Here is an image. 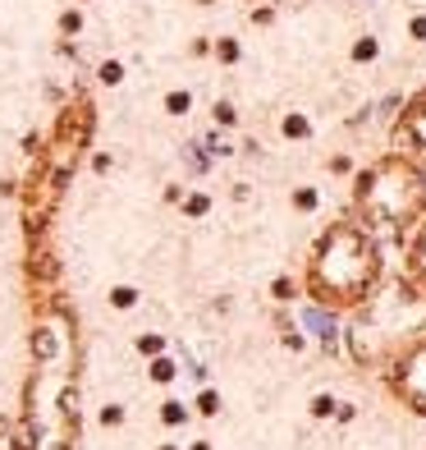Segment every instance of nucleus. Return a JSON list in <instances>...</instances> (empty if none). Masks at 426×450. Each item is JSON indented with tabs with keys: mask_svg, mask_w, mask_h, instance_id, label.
<instances>
[{
	"mask_svg": "<svg viewBox=\"0 0 426 450\" xmlns=\"http://www.w3.org/2000/svg\"><path fill=\"white\" fill-rule=\"evenodd\" d=\"M170 377H174V363H170V358H156L152 363V382H170Z\"/></svg>",
	"mask_w": 426,
	"mask_h": 450,
	"instance_id": "ddd939ff",
	"label": "nucleus"
},
{
	"mask_svg": "<svg viewBox=\"0 0 426 450\" xmlns=\"http://www.w3.org/2000/svg\"><path fill=\"white\" fill-rule=\"evenodd\" d=\"M395 138H399V147H403V156H412L417 166H426V92H417L408 106H403Z\"/></svg>",
	"mask_w": 426,
	"mask_h": 450,
	"instance_id": "20e7f679",
	"label": "nucleus"
},
{
	"mask_svg": "<svg viewBox=\"0 0 426 450\" xmlns=\"http://www.w3.org/2000/svg\"><path fill=\"white\" fill-rule=\"evenodd\" d=\"M110 303H115V308H133L137 290H133V285H115V290H110Z\"/></svg>",
	"mask_w": 426,
	"mask_h": 450,
	"instance_id": "9b49d317",
	"label": "nucleus"
},
{
	"mask_svg": "<svg viewBox=\"0 0 426 450\" xmlns=\"http://www.w3.org/2000/svg\"><path fill=\"white\" fill-rule=\"evenodd\" d=\"M202 5H211V0H202Z\"/></svg>",
	"mask_w": 426,
	"mask_h": 450,
	"instance_id": "aec40b11",
	"label": "nucleus"
},
{
	"mask_svg": "<svg viewBox=\"0 0 426 450\" xmlns=\"http://www.w3.org/2000/svg\"><path fill=\"white\" fill-rule=\"evenodd\" d=\"M408 32H412V42H426V14H412L408 18Z\"/></svg>",
	"mask_w": 426,
	"mask_h": 450,
	"instance_id": "4468645a",
	"label": "nucleus"
},
{
	"mask_svg": "<svg viewBox=\"0 0 426 450\" xmlns=\"http://www.w3.org/2000/svg\"><path fill=\"white\" fill-rule=\"evenodd\" d=\"M239 115H234V106L229 101H215V125H234Z\"/></svg>",
	"mask_w": 426,
	"mask_h": 450,
	"instance_id": "2eb2a0df",
	"label": "nucleus"
},
{
	"mask_svg": "<svg viewBox=\"0 0 426 450\" xmlns=\"http://www.w3.org/2000/svg\"><path fill=\"white\" fill-rule=\"evenodd\" d=\"M215 60L234 64V60H239V42H234V37H220V42H215Z\"/></svg>",
	"mask_w": 426,
	"mask_h": 450,
	"instance_id": "f8f14e48",
	"label": "nucleus"
},
{
	"mask_svg": "<svg viewBox=\"0 0 426 450\" xmlns=\"http://www.w3.org/2000/svg\"><path fill=\"white\" fill-rule=\"evenodd\" d=\"M293 207L312 212V207H317V193H312V188H298V193H293Z\"/></svg>",
	"mask_w": 426,
	"mask_h": 450,
	"instance_id": "f3484780",
	"label": "nucleus"
},
{
	"mask_svg": "<svg viewBox=\"0 0 426 450\" xmlns=\"http://www.w3.org/2000/svg\"><path fill=\"white\" fill-rule=\"evenodd\" d=\"M96 78H101L106 88H115V83H124V64H120V60H101V69H96Z\"/></svg>",
	"mask_w": 426,
	"mask_h": 450,
	"instance_id": "1a4fd4ad",
	"label": "nucleus"
},
{
	"mask_svg": "<svg viewBox=\"0 0 426 450\" xmlns=\"http://www.w3.org/2000/svg\"><path fill=\"white\" fill-rule=\"evenodd\" d=\"M390 386L412 414H426V336L399 349L395 373H390Z\"/></svg>",
	"mask_w": 426,
	"mask_h": 450,
	"instance_id": "7ed1b4c3",
	"label": "nucleus"
},
{
	"mask_svg": "<svg viewBox=\"0 0 426 450\" xmlns=\"http://www.w3.org/2000/svg\"><path fill=\"white\" fill-rule=\"evenodd\" d=\"M188 110H193V97L188 92H179V88L165 92V115H188Z\"/></svg>",
	"mask_w": 426,
	"mask_h": 450,
	"instance_id": "6e6552de",
	"label": "nucleus"
},
{
	"mask_svg": "<svg viewBox=\"0 0 426 450\" xmlns=\"http://www.w3.org/2000/svg\"><path fill=\"white\" fill-rule=\"evenodd\" d=\"M381 285V249L362 221H335L307 258V295L330 312L362 308Z\"/></svg>",
	"mask_w": 426,
	"mask_h": 450,
	"instance_id": "f257e3e1",
	"label": "nucleus"
},
{
	"mask_svg": "<svg viewBox=\"0 0 426 450\" xmlns=\"http://www.w3.org/2000/svg\"><path fill=\"white\" fill-rule=\"evenodd\" d=\"M353 207L367 225H385V230H417L426 216V175L422 166L403 152L381 156L376 166H367L353 184Z\"/></svg>",
	"mask_w": 426,
	"mask_h": 450,
	"instance_id": "f03ea898",
	"label": "nucleus"
},
{
	"mask_svg": "<svg viewBox=\"0 0 426 450\" xmlns=\"http://www.w3.org/2000/svg\"><path fill=\"white\" fill-rule=\"evenodd\" d=\"M207 212H211L207 193H183V216H207Z\"/></svg>",
	"mask_w": 426,
	"mask_h": 450,
	"instance_id": "0eeeda50",
	"label": "nucleus"
},
{
	"mask_svg": "<svg viewBox=\"0 0 426 450\" xmlns=\"http://www.w3.org/2000/svg\"><path fill=\"white\" fill-rule=\"evenodd\" d=\"M137 349H142V354H161V336H142Z\"/></svg>",
	"mask_w": 426,
	"mask_h": 450,
	"instance_id": "6ab92c4d",
	"label": "nucleus"
},
{
	"mask_svg": "<svg viewBox=\"0 0 426 450\" xmlns=\"http://www.w3.org/2000/svg\"><path fill=\"white\" fill-rule=\"evenodd\" d=\"M78 28H83L78 10H64V14H60V32H78Z\"/></svg>",
	"mask_w": 426,
	"mask_h": 450,
	"instance_id": "dca6fc26",
	"label": "nucleus"
},
{
	"mask_svg": "<svg viewBox=\"0 0 426 450\" xmlns=\"http://www.w3.org/2000/svg\"><path fill=\"white\" fill-rule=\"evenodd\" d=\"M376 51H381V47H376V37H358V42H353V60L367 64V60H376Z\"/></svg>",
	"mask_w": 426,
	"mask_h": 450,
	"instance_id": "9d476101",
	"label": "nucleus"
},
{
	"mask_svg": "<svg viewBox=\"0 0 426 450\" xmlns=\"http://www.w3.org/2000/svg\"><path fill=\"white\" fill-rule=\"evenodd\" d=\"M284 138H307V134H312V125H307V115H298V110H293V115H284Z\"/></svg>",
	"mask_w": 426,
	"mask_h": 450,
	"instance_id": "423d86ee",
	"label": "nucleus"
},
{
	"mask_svg": "<svg viewBox=\"0 0 426 450\" xmlns=\"http://www.w3.org/2000/svg\"><path fill=\"white\" fill-rule=\"evenodd\" d=\"M161 418H165V423H183V404H174V400H170L165 409H161Z\"/></svg>",
	"mask_w": 426,
	"mask_h": 450,
	"instance_id": "a211bd4d",
	"label": "nucleus"
},
{
	"mask_svg": "<svg viewBox=\"0 0 426 450\" xmlns=\"http://www.w3.org/2000/svg\"><path fill=\"white\" fill-rule=\"evenodd\" d=\"M403 266H408V280L417 290H426V216L417 221V230H412L408 249H403Z\"/></svg>",
	"mask_w": 426,
	"mask_h": 450,
	"instance_id": "39448f33",
	"label": "nucleus"
}]
</instances>
